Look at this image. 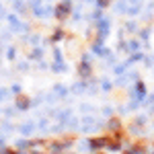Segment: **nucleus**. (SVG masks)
<instances>
[{
    "label": "nucleus",
    "instance_id": "nucleus-1",
    "mask_svg": "<svg viewBox=\"0 0 154 154\" xmlns=\"http://www.w3.org/2000/svg\"><path fill=\"white\" fill-rule=\"evenodd\" d=\"M68 11H70V6H68V4L58 6V17H66V14H68Z\"/></svg>",
    "mask_w": 154,
    "mask_h": 154
},
{
    "label": "nucleus",
    "instance_id": "nucleus-2",
    "mask_svg": "<svg viewBox=\"0 0 154 154\" xmlns=\"http://www.w3.org/2000/svg\"><path fill=\"white\" fill-rule=\"evenodd\" d=\"M31 130H33L31 125H25V128H21V131H23V134H31Z\"/></svg>",
    "mask_w": 154,
    "mask_h": 154
},
{
    "label": "nucleus",
    "instance_id": "nucleus-3",
    "mask_svg": "<svg viewBox=\"0 0 154 154\" xmlns=\"http://www.w3.org/2000/svg\"><path fill=\"white\" fill-rule=\"evenodd\" d=\"M0 97H2V95H0Z\"/></svg>",
    "mask_w": 154,
    "mask_h": 154
}]
</instances>
